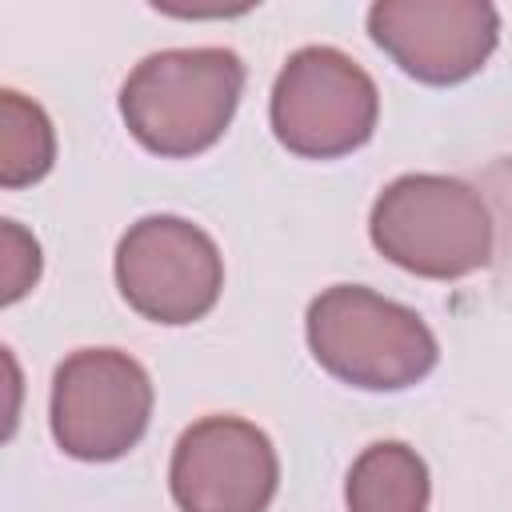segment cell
Instances as JSON below:
<instances>
[{
	"mask_svg": "<svg viewBox=\"0 0 512 512\" xmlns=\"http://www.w3.org/2000/svg\"><path fill=\"white\" fill-rule=\"evenodd\" d=\"M244 64L232 48H168L144 56L124 88L120 116L156 156L184 160L208 152L236 116Z\"/></svg>",
	"mask_w": 512,
	"mask_h": 512,
	"instance_id": "obj_1",
	"label": "cell"
},
{
	"mask_svg": "<svg viewBox=\"0 0 512 512\" xmlns=\"http://www.w3.org/2000/svg\"><path fill=\"white\" fill-rule=\"evenodd\" d=\"M304 332L316 364L364 392L412 388L440 360L432 328L412 308L364 284L324 288L308 304Z\"/></svg>",
	"mask_w": 512,
	"mask_h": 512,
	"instance_id": "obj_2",
	"label": "cell"
},
{
	"mask_svg": "<svg viewBox=\"0 0 512 512\" xmlns=\"http://www.w3.org/2000/svg\"><path fill=\"white\" fill-rule=\"evenodd\" d=\"M368 236L384 260L424 280H460L492 260V212L480 192L432 172L392 180L372 204Z\"/></svg>",
	"mask_w": 512,
	"mask_h": 512,
	"instance_id": "obj_3",
	"label": "cell"
},
{
	"mask_svg": "<svg viewBox=\"0 0 512 512\" xmlns=\"http://www.w3.org/2000/svg\"><path fill=\"white\" fill-rule=\"evenodd\" d=\"M272 132L304 160H336L376 132L380 92L372 76L328 44L292 52L272 84Z\"/></svg>",
	"mask_w": 512,
	"mask_h": 512,
	"instance_id": "obj_4",
	"label": "cell"
},
{
	"mask_svg": "<svg viewBox=\"0 0 512 512\" xmlns=\"http://www.w3.org/2000/svg\"><path fill=\"white\" fill-rule=\"evenodd\" d=\"M152 420V380L120 348H80L52 376V436L88 464L120 460Z\"/></svg>",
	"mask_w": 512,
	"mask_h": 512,
	"instance_id": "obj_5",
	"label": "cell"
},
{
	"mask_svg": "<svg viewBox=\"0 0 512 512\" xmlns=\"http://www.w3.org/2000/svg\"><path fill=\"white\" fill-rule=\"evenodd\" d=\"M116 284L132 312L152 324L208 316L224 288L220 248L184 216H144L116 244Z\"/></svg>",
	"mask_w": 512,
	"mask_h": 512,
	"instance_id": "obj_6",
	"label": "cell"
},
{
	"mask_svg": "<svg viewBox=\"0 0 512 512\" xmlns=\"http://www.w3.org/2000/svg\"><path fill=\"white\" fill-rule=\"evenodd\" d=\"M276 484V448L252 420L204 416L172 448L168 488L180 512H264Z\"/></svg>",
	"mask_w": 512,
	"mask_h": 512,
	"instance_id": "obj_7",
	"label": "cell"
},
{
	"mask_svg": "<svg viewBox=\"0 0 512 512\" xmlns=\"http://www.w3.org/2000/svg\"><path fill=\"white\" fill-rule=\"evenodd\" d=\"M372 40L420 84L476 76L500 40V12L488 0H380L368 8Z\"/></svg>",
	"mask_w": 512,
	"mask_h": 512,
	"instance_id": "obj_8",
	"label": "cell"
},
{
	"mask_svg": "<svg viewBox=\"0 0 512 512\" xmlns=\"http://www.w3.org/2000/svg\"><path fill=\"white\" fill-rule=\"evenodd\" d=\"M432 480L428 464L416 456V448L400 440H376L368 444L344 484L348 512H428Z\"/></svg>",
	"mask_w": 512,
	"mask_h": 512,
	"instance_id": "obj_9",
	"label": "cell"
},
{
	"mask_svg": "<svg viewBox=\"0 0 512 512\" xmlns=\"http://www.w3.org/2000/svg\"><path fill=\"white\" fill-rule=\"evenodd\" d=\"M56 160V132L44 108L16 88L0 92V184L24 188L48 176Z\"/></svg>",
	"mask_w": 512,
	"mask_h": 512,
	"instance_id": "obj_10",
	"label": "cell"
},
{
	"mask_svg": "<svg viewBox=\"0 0 512 512\" xmlns=\"http://www.w3.org/2000/svg\"><path fill=\"white\" fill-rule=\"evenodd\" d=\"M0 276H4V292L0 300L4 304H16L36 280H40V244L16 224V220H4L0 224Z\"/></svg>",
	"mask_w": 512,
	"mask_h": 512,
	"instance_id": "obj_11",
	"label": "cell"
}]
</instances>
